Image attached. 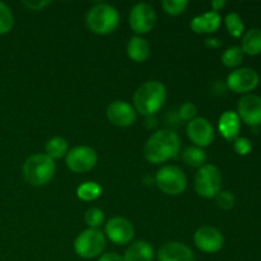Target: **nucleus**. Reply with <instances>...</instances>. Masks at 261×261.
<instances>
[{
    "label": "nucleus",
    "mask_w": 261,
    "mask_h": 261,
    "mask_svg": "<svg viewBox=\"0 0 261 261\" xmlns=\"http://www.w3.org/2000/svg\"><path fill=\"white\" fill-rule=\"evenodd\" d=\"M180 138L172 130L162 129L152 135L144 145V155L150 163H163L180 152Z\"/></svg>",
    "instance_id": "nucleus-1"
},
{
    "label": "nucleus",
    "mask_w": 261,
    "mask_h": 261,
    "mask_svg": "<svg viewBox=\"0 0 261 261\" xmlns=\"http://www.w3.org/2000/svg\"><path fill=\"white\" fill-rule=\"evenodd\" d=\"M166 101V88L161 82L150 81L142 84L134 93L135 111L153 116Z\"/></svg>",
    "instance_id": "nucleus-2"
},
{
    "label": "nucleus",
    "mask_w": 261,
    "mask_h": 261,
    "mask_svg": "<svg viewBox=\"0 0 261 261\" xmlns=\"http://www.w3.org/2000/svg\"><path fill=\"white\" fill-rule=\"evenodd\" d=\"M56 165L47 154H33L23 165L24 180L32 186L46 185L54 177Z\"/></svg>",
    "instance_id": "nucleus-3"
},
{
    "label": "nucleus",
    "mask_w": 261,
    "mask_h": 261,
    "mask_svg": "<svg viewBox=\"0 0 261 261\" xmlns=\"http://www.w3.org/2000/svg\"><path fill=\"white\" fill-rule=\"evenodd\" d=\"M119 12L112 5L97 4L87 14V25L96 35H109L119 25Z\"/></svg>",
    "instance_id": "nucleus-4"
},
{
    "label": "nucleus",
    "mask_w": 261,
    "mask_h": 261,
    "mask_svg": "<svg viewBox=\"0 0 261 261\" xmlns=\"http://www.w3.org/2000/svg\"><path fill=\"white\" fill-rule=\"evenodd\" d=\"M106 247L105 234L98 228H88L82 232L74 241V251L83 259H94Z\"/></svg>",
    "instance_id": "nucleus-5"
},
{
    "label": "nucleus",
    "mask_w": 261,
    "mask_h": 261,
    "mask_svg": "<svg viewBox=\"0 0 261 261\" xmlns=\"http://www.w3.org/2000/svg\"><path fill=\"white\" fill-rule=\"evenodd\" d=\"M155 185L167 195H180L185 191L188 180L185 173L176 166H163L154 178Z\"/></svg>",
    "instance_id": "nucleus-6"
},
{
    "label": "nucleus",
    "mask_w": 261,
    "mask_h": 261,
    "mask_svg": "<svg viewBox=\"0 0 261 261\" xmlns=\"http://www.w3.org/2000/svg\"><path fill=\"white\" fill-rule=\"evenodd\" d=\"M222 188V173L214 165H204L195 176V190L206 199L216 198Z\"/></svg>",
    "instance_id": "nucleus-7"
},
{
    "label": "nucleus",
    "mask_w": 261,
    "mask_h": 261,
    "mask_svg": "<svg viewBox=\"0 0 261 261\" xmlns=\"http://www.w3.org/2000/svg\"><path fill=\"white\" fill-rule=\"evenodd\" d=\"M97 153L87 145H79L66 153V166L76 173L88 172L96 166Z\"/></svg>",
    "instance_id": "nucleus-8"
},
{
    "label": "nucleus",
    "mask_w": 261,
    "mask_h": 261,
    "mask_svg": "<svg viewBox=\"0 0 261 261\" xmlns=\"http://www.w3.org/2000/svg\"><path fill=\"white\" fill-rule=\"evenodd\" d=\"M155 19H157V14H155L154 8L145 3L134 5L129 15L130 27L135 33H139V35L150 32L154 27Z\"/></svg>",
    "instance_id": "nucleus-9"
},
{
    "label": "nucleus",
    "mask_w": 261,
    "mask_h": 261,
    "mask_svg": "<svg viewBox=\"0 0 261 261\" xmlns=\"http://www.w3.org/2000/svg\"><path fill=\"white\" fill-rule=\"evenodd\" d=\"M259 74L251 68H240L232 71L227 78V86L234 93H247L259 84Z\"/></svg>",
    "instance_id": "nucleus-10"
},
{
    "label": "nucleus",
    "mask_w": 261,
    "mask_h": 261,
    "mask_svg": "<svg viewBox=\"0 0 261 261\" xmlns=\"http://www.w3.org/2000/svg\"><path fill=\"white\" fill-rule=\"evenodd\" d=\"M196 247L205 254H216L223 247L224 237L217 228L211 226L200 227L194 236Z\"/></svg>",
    "instance_id": "nucleus-11"
},
{
    "label": "nucleus",
    "mask_w": 261,
    "mask_h": 261,
    "mask_svg": "<svg viewBox=\"0 0 261 261\" xmlns=\"http://www.w3.org/2000/svg\"><path fill=\"white\" fill-rule=\"evenodd\" d=\"M106 236L111 242L116 245H126L133 240L135 234L134 226L127 219L121 217H114L106 223Z\"/></svg>",
    "instance_id": "nucleus-12"
},
{
    "label": "nucleus",
    "mask_w": 261,
    "mask_h": 261,
    "mask_svg": "<svg viewBox=\"0 0 261 261\" xmlns=\"http://www.w3.org/2000/svg\"><path fill=\"white\" fill-rule=\"evenodd\" d=\"M186 133L195 147L204 148L212 144L214 139V130L211 122L204 117H195L186 127Z\"/></svg>",
    "instance_id": "nucleus-13"
},
{
    "label": "nucleus",
    "mask_w": 261,
    "mask_h": 261,
    "mask_svg": "<svg viewBox=\"0 0 261 261\" xmlns=\"http://www.w3.org/2000/svg\"><path fill=\"white\" fill-rule=\"evenodd\" d=\"M240 120L249 126L257 127L261 125V97L255 94H247L239 102Z\"/></svg>",
    "instance_id": "nucleus-14"
},
{
    "label": "nucleus",
    "mask_w": 261,
    "mask_h": 261,
    "mask_svg": "<svg viewBox=\"0 0 261 261\" xmlns=\"http://www.w3.org/2000/svg\"><path fill=\"white\" fill-rule=\"evenodd\" d=\"M107 119L116 126H130L137 120V111L132 105L125 101H114L107 107Z\"/></svg>",
    "instance_id": "nucleus-15"
},
{
    "label": "nucleus",
    "mask_w": 261,
    "mask_h": 261,
    "mask_svg": "<svg viewBox=\"0 0 261 261\" xmlns=\"http://www.w3.org/2000/svg\"><path fill=\"white\" fill-rule=\"evenodd\" d=\"M158 261H195V255L185 244L167 242L158 251Z\"/></svg>",
    "instance_id": "nucleus-16"
},
{
    "label": "nucleus",
    "mask_w": 261,
    "mask_h": 261,
    "mask_svg": "<svg viewBox=\"0 0 261 261\" xmlns=\"http://www.w3.org/2000/svg\"><path fill=\"white\" fill-rule=\"evenodd\" d=\"M218 129L222 137L226 140L233 142L239 138L240 129H241V120H240L237 112L226 111L221 116L218 122Z\"/></svg>",
    "instance_id": "nucleus-17"
},
{
    "label": "nucleus",
    "mask_w": 261,
    "mask_h": 261,
    "mask_svg": "<svg viewBox=\"0 0 261 261\" xmlns=\"http://www.w3.org/2000/svg\"><path fill=\"white\" fill-rule=\"evenodd\" d=\"M221 25V15L217 12H208L203 15H196L190 23L191 30L195 33H213Z\"/></svg>",
    "instance_id": "nucleus-18"
},
{
    "label": "nucleus",
    "mask_w": 261,
    "mask_h": 261,
    "mask_svg": "<svg viewBox=\"0 0 261 261\" xmlns=\"http://www.w3.org/2000/svg\"><path fill=\"white\" fill-rule=\"evenodd\" d=\"M154 251L152 245L147 241H137L130 245L125 251L122 260L124 261H153Z\"/></svg>",
    "instance_id": "nucleus-19"
},
{
    "label": "nucleus",
    "mask_w": 261,
    "mask_h": 261,
    "mask_svg": "<svg viewBox=\"0 0 261 261\" xmlns=\"http://www.w3.org/2000/svg\"><path fill=\"white\" fill-rule=\"evenodd\" d=\"M127 56L135 63H143L147 60L150 55V46L147 40H144L140 36H134L130 38L127 43Z\"/></svg>",
    "instance_id": "nucleus-20"
},
{
    "label": "nucleus",
    "mask_w": 261,
    "mask_h": 261,
    "mask_svg": "<svg viewBox=\"0 0 261 261\" xmlns=\"http://www.w3.org/2000/svg\"><path fill=\"white\" fill-rule=\"evenodd\" d=\"M242 51L247 55H259L261 54V30L251 28L245 33L242 38Z\"/></svg>",
    "instance_id": "nucleus-21"
},
{
    "label": "nucleus",
    "mask_w": 261,
    "mask_h": 261,
    "mask_svg": "<svg viewBox=\"0 0 261 261\" xmlns=\"http://www.w3.org/2000/svg\"><path fill=\"white\" fill-rule=\"evenodd\" d=\"M102 194V188L94 181L83 182L76 189V196L83 201H93L99 198Z\"/></svg>",
    "instance_id": "nucleus-22"
},
{
    "label": "nucleus",
    "mask_w": 261,
    "mask_h": 261,
    "mask_svg": "<svg viewBox=\"0 0 261 261\" xmlns=\"http://www.w3.org/2000/svg\"><path fill=\"white\" fill-rule=\"evenodd\" d=\"M68 153V142L61 137H54L46 143V154L53 160L61 158Z\"/></svg>",
    "instance_id": "nucleus-23"
},
{
    "label": "nucleus",
    "mask_w": 261,
    "mask_h": 261,
    "mask_svg": "<svg viewBox=\"0 0 261 261\" xmlns=\"http://www.w3.org/2000/svg\"><path fill=\"white\" fill-rule=\"evenodd\" d=\"M182 160L188 166L200 168L205 163L206 154L203 148L189 147L182 152Z\"/></svg>",
    "instance_id": "nucleus-24"
},
{
    "label": "nucleus",
    "mask_w": 261,
    "mask_h": 261,
    "mask_svg": "<svg viewBox=\"0 0 261 261\" xmlns=\"http://www.w3.org/2000/svg\"><path fill=\"white\" fill-rule=\"evenodd\" d=\"M244 51L239 46H232V47L227 48L222 55V63L227 66V68H236L240 64L244 61Z\"/></svg>",
    "instance_id": "nucleus-25"
},
{
    "label": "nucleus",
    "mask_w": 261,
    "mask_h": 261,
    "mask_svg": "<svg viewBox=\"0 0 261 261\" xmlns=\"http://www.w3.org/2000/svg\"><path fill=\"white\" fill-rule=\"evenodd\" d=\"M224 22H226V27L232 37H241L242 33H244L245 31V24L244 22H242L241 17H240L237 13H229V14H227Z\"/></svg>",
    "instance_id": "nucleus-26"
},
{
    "label": "nucleus",
    "mask_w": 261,
    "mask_h": 261,
    "mask_svg": "<svg viewBox=\"0 0 261 261\" xmlns=\"http://www.w3.org/2000/svg\"><path fill=\"white\" fill-rule=\"evenodd\" d=\"M14 24V18H13L12 10L8 5L0 2V35H5L9 32Z\"/></svg>",
    "instance_id": "nucleus-27"
},
{
    "label": "nucleus",
    "mask_w": 261,
    "mask_h": 261,
    "mask_svg": "<svg viewBox=\"0 0 261 261\" xmlns=\"http://www.w3.org/2000/svg\"><path fill=\"white\" fill-rule=\"evenodd\" d=\"M84 221L89 228H98L103 223L105 214L99 208H91L84 214Z\"/></svg>",
    "instance_id": "nucleus-28"
},
{
    "label": "nucleus",
    "mask_w": 261,
    "mask_h": 261,
    "mask_svg": "<svg viewBox=\"0 0 261 261\" xmlns=\"http://www.w3.org/2000/svg\"><path fill=\"white\" fill-rule=\"evenodd\" d=\"M188 4L186 0H163L162 8L167 14L178 15L185 12Z\"/></svg>",
    "instance_id": "nucleus-29"
},
{
    "label": "nucleus",
    "mask_w": 261,
    "mask_h": 261,
    "mask_svg": "<svg viewBox=\"0 0 261 261\" xmlns=\"http://www.w3.org/2000/svg\"><path fill=\"white\" fill-rule=\"evenodd\" d=\"M234 196L233 194L229 193V191H219L218 195L216 196V203L219 208L224 209V211H228L234 206Z\"/></svg>",
    "instance_id": "nucleus-30"
},
{
    "label": "nucleus",
    "mask_w": 261,
    "mask_h": 261,
    "mask_svg": "<svg viewBox=\"0 0 261 261\" xmlns=\"http://www.w3.org/2000/svg\"><path fill=\"white\" fill-rule=\"evenodd\" d=\"M196 114H198V109L193 102H185L178 109V116L186 121H191V120L195 119Z\"/></svg>",
    "instance_id": "nucleus-31"
},
{
    "label": "nucleus",
    "mask_w": 261,
    "mask_h": 261,
    "mask_svg": "<svg viewBox=\"0 0 261 261\" xmlns=\"http://www.w3.org/2000/svg\"><path fill=\"white\" fill-rule=\"evenodd\" d=\"M233 149L237 154L247 155L252 149V144L247 138H237L233 140Z\"/></svg>",
    "instance_id": "nucleus-32"
},
{
    "label": "nucleus",
    "mask_w": 261,
    "mask_h": 261,
    "mask_svg": "<svg viewBox=\"0 0 261 261\" xmlns=\"http://www.w3.org/2000/svg\"><path fill=\"white\" fill-rule=\"evenodd\" d=\"M50 4V2H24L23 5L27 7L31 10H41L42 8H45L46 5Z\"/></svg>",
    "instance_id": "nucleus-33"
},
{
    "label": "nucleus",
    "mask_w": 261,
    "mask_h": 261,
    "mask_svg": "<svg viewBox=\"0 0 261 261\" xmlns=\"http://www.w3.org/2000/svg\"><path fill=\"white\" fill-rule=\"evenodd\" d=\"M98 261H124L122 260V256H120L116 252H107V254H103L102 256H99Z\"/></svg>",
    "instance_id": "nucleus-34"
},
{
    "label": "nucleus",
    "mask_w": 261,
    "mask_h": 261,
    "mask_svg": "<svg viewBox=\"0 0 261 261\" xmlns=\"http://www.w3.org/2000/svg\"><path fill=\"white\" fill-rule=\"evenodd\" d=\"M205 45L208 46V47L217 48V47H221V46H222V41H219L218 38H206V40H205Z\"/></svg>",
    "instance_id": "nucleus-35"
},
{
    "label": "nucleus",
    "mask_w": 261,
    "mask_h": 261,
    "mask_svg": "<svg viewBox=\"0 0 261 261\" xmlns=\"http://www.w3.org/2000/svg\"><path fill=\"white\" fill-rule=\"evenodd\" d=\"M224 5H226V2H224V0H214V2H212L213 12H217V13H218V10H221Z\"/></svg>",
    "instance_id": "nucleus-36"
},
{
    "label": "nucleus",
    "mask_w": 261,
    "mask_h": 261,
    "mask_svg": "<svg viewBox=\"0 0 261 261\" xmlns=\"http://www.w3.org/2000/svg\"><path fill=\"white\" fill-rule=\"evenodd\" d=\"M145 126L150 127V129L157 126V119L154 117V115L153 116H147V119H145Z\"/></svg>",
    "instance_id": "nucleus-37"
}]
</instances>
